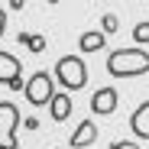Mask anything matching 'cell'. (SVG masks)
Wrapping results in <instances>:
<instances>
[{"label": "cell", "instance_id": "6da1fadb", "mask_svg": "<svg viewBox=\"0 0 149 149\" xmlns=\"http://www.w3.org/2000/svg\"><path fill=\"white\" fill-rule=\"evenodd\" d=\"M107 71L113 78H136L149 71V52L146 49H117L107 58Z\"/></svg>", "mask_w": 149, "mask_h": 149}, {"label": "cell", "instance_id": "7a4b0ae2", "mask_svg": "<svg viewBox=\"0 0 149 149\" xmlns=\"http://www.w3.org/2000/svg\"><path fill=\"white\" fill-rule=\"evenodd\" d=\"M55 78L65 91H81L88 84V68H84V58L81 55H62L58 65H55Z\"/></svg>", "mask_w": 149, "mask_h": 149}, {"label": "cell", "instance_id": "3957f363", "mask_svg": "<svg viewBox=\"0 0 149 149\" xmlns=\"http://www.w3.org/2000/svg\"><path fill=\"white\" fill-rule=\"evenodd\" d=\"M26 101L33 104V107H42V104H49L55 97V84H52V74L49 71H36L33 78L26 81Z\"/></svg>", "mask_w": 149, "mask_h": 149}, {"label": "cell", "instance_id": "277c9868", "mask_svg": "<svg viewBox=\"0 0 149 149\" xmlns=\"http://www.w3.org/2000/svg\"><path fill=\"white\" fill-rule=\"evenodd\" d=\"M16 127H19V110L10 101H0V149H16Z\"/></svg>", "mask_w": 149, "mask_h": 149}, {"label": "cell", "instance_id": "5b68a950", "mask_svg": "<svg viewBox=\"0 0 149 149\" xmlns=\"http://www.w3.org/2000/svg\"><path fill=\"white\" fill-rule=\"evenodd\" d=\"M0 84H7L10 91L26 88L23 84V62L10 52H0Z\"/></svg>", "mask_w": 149, "mask_h": 149}, {"label": "cell", "instance_id": "8992f818", "mask_svg": "<svg viewBox=\"0 0 149 149\" xmlns=\"http://www.w3.org/2000/svg\"><path fill=\"white\" fill-rule=\"evenodd\" d=\"M117 104H120V94H117V88H110V84H107V88H97V91L91 94V110L101 113V117L113 113Z\"/></svg>", "mask_w": 149, "mask_h": 149}, {"label": "cell", "instance_id": "52a82bcc", "mask_svg": "<svg viewBox=\"0 0 149 149\" xmlns=\"http://www.w3.org/2000/svg\"><path fill=\"white\" fill-rule=\"evenodd\" d=\"M97 136H101V133H97L94 120H84V123H78V130L71 133L68 146H71V149H88V146H94V139H97Z\"/></svg>", "mask_w": 149, "mask_h": 149}, {"label": "cell", "instance_id": "ba28073f", "mask_svg": "<svg viewBox=\"0 0 149 149\" xmlns=\"http://www.w3.org/2000/svg\"><path fill=\"white\" fill-rule=\"evenodd\" d=\"M130 130H133V136L149 139V101H143V104L133 110V117H130Z\"/></svg>", "mask_w": 149, "mask_h": 149}, {"label": "cell", "instance_id": "9c48e42d", "mask_svg": "<svg viewBox=\"0 0 149 149\" xmlns=\"http://www.w3.org/2000/svg\"><path fill=\"white\" fill-rule=\"evenodd\" d=\"M49 107H52V120H55V123L68 120V117H71V110H74V104H71L68 91H65V94H55L52 101H49Z\"/></svg>", "mask_w": 149, "mask_h": 149}, {"label": "cell", "instance_id": "30bf717a", "mask_svg": "<svg viewBox=\"0 0 149 149\" xmlns=\"http://www.w3.org/2000/svg\"><path fill=\"white\" fill-rule=\"evenodd\" d=\"M107 45V33L104 29H91V33H84L81 36V52H101V49Z\"/></svg>", "mask_w": 149, "mask_h": 149}, {"label": "cell", "instance_id": "8fae6325", "mask_svg": "<svg viewBox=\"0 0 149 149\" xmlns=\"http://www.w3.org/2000/svg\"><path fill=\"white\" fill-rule=\"evenodd\" d=\"M133 39H136L139 45L149 42V23H136V26H133Z\"/></svg>", "mask_w": 149, "mask_h": 149}, {"label": "cell", "instance_id": "7c38bea8", "mask_svg": "<svg viewBox=\"0 0 149 149\" xmlns=\"http://www.w3.org/2000/svg\"><path fill=\"white\" fill-rule=\"evenodd\" d=\"M101 29H104L107 36H110V33H117V29H120V19H117L113 13H107V16L101 19Z\"/></svg>", "mask_w": 149, "mask_h": 149}, {"label": "cell", "instance_id": "4fadbf2b", "mask_svg": "<svg viewBox=\"0 0 149 149\" xmlns=\"http://www.w3.org/2000/svg\"><path fill=\"white\" fill-rule=\"evenodd\" d=\"M26 45H29V52H42V49H45V39L29 33V42H26Z\"/></svg>", "mask_w": 149, "mask_h": 149}, {"label": "cell", "instance_id": "5bb4252c", "mask_svg": "<svg viewBox=\"0 0 149 149\" xmlns=\"http://www.w3.org/2000/svg\"><path fill=\"white\" fill-rule=\"evenodd\" d=\"M110 149H139V146H136V143H130V139H120V143H113Z\"/></svg>", "mask_w": 149, "mask_h": 149}, {"label": "cell", "instance_id": "9a60e30c", "mask_svg": "<svg viewBox=\"0 0 149 149\" xmlns=\"http://www.w3.org/2000/svg\"><path fill=\"white\" fill-rule=\"evenodd\" d=\"M3 29H7V13L0 10V36H3Z\"/></svg>", "mask_w": 149, "mask_h": 149}, {"label": "cell", "instance_id": "2e32d148", "mask_svg": "<svg viewBox=\"0 0 149 149\" xmlns=\"http://www.w3.org/2000/svg\"><path fill=\"white\" fill-rule=\"evenodd\" d=\"M10 7H13V10H23V7H26V0H10Z\"/></svg>", "mask_w": 149, "mask_h": 149}, {"label": "cell", "instance_id": "e0dca14e", "mask_svg": "<svg viewBox=\"0 0 149 149\" xmlns=\"http://www.w3.org/2000/svg\"><path fill=\"white\" fill-rule=\"evenodd\" d=\"M49 3H58V0H49Z\"/></svg>", "mask_w": 149, "mask_h": 149}]
</instances>
